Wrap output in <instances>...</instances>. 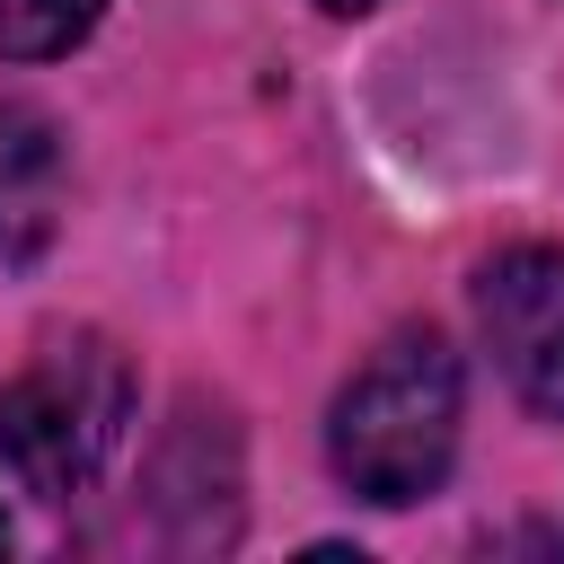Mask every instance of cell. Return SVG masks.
Listing matches in <instances>:
<instances>
[{"label":"cell","mask_w":564,"mask_h":564,"mask_svg":"<svg viewBox=\"0 0 564 564\" xmlns=\"http://www.w3.org/2000/svg\"><path fill=\"white\" fill-rule=\"evenodd\" d=\"M458 449V352L414 326L370 352V370L335 397L326 458L361 502H414L449 476Z\"/></svg>","instance_id":"6da1fadb"},{"label":"cell","mask_w":564,"mask_h":564,"mask_svg":"<svg viewBox=\"0 0 564 564\" xmlns=\"http://www.w3.org/2000/svg\"><path fill=\"white\" fill-rule=\"evenodd\" d=\"M132 414V370L106 335H53L9 388H0V458L26 494L70 502L97 485Z\"/></svg>","instance_id":"7a4b0ae2"},{"label":"cell","mask_w":564,"mask_h":564,"mask_svg":"<svg viewBox=\"0 0 564 564\" xmlns=\"http://www.w3.org/2000/svg\"><path fill=\"white\" fill-rule=\"evenodd\" d=\"M476 326L502 379L538 405L564 414V256L555 247H511L476 273Z\"/></svg>","instance_id":"3957f363"},{"label":"cell","mask_w":564,"mask_h":564,"mask_svg":"<svg viewBox=\"0 0 564 564\" xmlns=\"http://www.w3.org/2000/svg\"><path fill=\"white\" fill-rule=\"evenodd\" d=\"M62 229V132L35 106H0V264L44 256Z\"/></svg>","instance_id":"277c9868"},{"label":"cell","mask_w":564,"mask_h":564,"mask_svg":"<svg viewBox=\"0 0 564 564\" xmlns=\"http://www.w3.org/2000/svg\"><path fill=\"white\" fill-rule=\"evenodd\" d=\"M106 0H0V53L18 62H44V53H70L88 26H97Z\"/></svg>","instance_id":"5b68a950"},{"label":"cell","mask_w":564,"mask_h":564,"mask_svg":"<svg viewBox=\"0 0 564 564\" xmlns=\"http://www.w3.org/2000/svg\"><path fill=\"white\" fill-rule=\"evenodd\" d=\"M326 9H361V0H326Z\"/></svg>","instance_id":"8992f818"},{"label":"cell","mask_w":564,"mask_h":564,"mask_svg":"<svg viewBox=\"0 0 564 564\" xmlns=\"http://www.w3.org/2000/svg\"><path fill=\"white\" fill-rule=\"evenodd\" d=\"M0 538H9V529H0Z\"/></svg>","instance_id":"52a82bcc"}]
</instances>
